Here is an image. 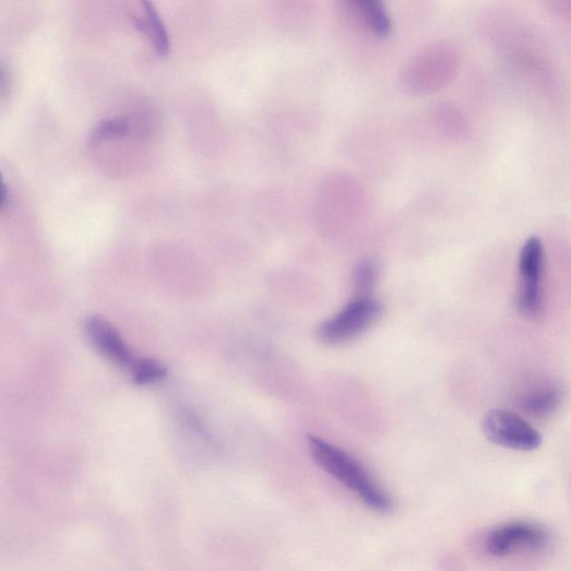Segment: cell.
<instances>
[{"label": "cell", "instance_id": "obj_1", "mask_svg": "<svg viewBox=\"0 0 571 571\" xmlns=\"http://www.w3.org/2000/svg\"><path fill=\"white\" fill-rule=\"evenodd\" d=\"M311 456L329 475L354 492L369 508L381 513L393 509V500L357 460L318 437L308 439Z\"/></svg>", "mask_w": 571, "mask_h": 571}, {"label": "cell", "instance_id": "obj_2", "mask_svg": "<svg viewBox=\"0 0 571 571\" xmlns=\"http://www.w3.org/2000/svg\"><path fill=\"white\" fill-rule=\"evenodd\" d=\"M550 544V535L540 525L518 521L495 528L487 537L486 550L496 558L516 554L537 552Z\"/></svg>", "mask_w": 571, "mask_h": 571}, {"label": "cell", "instance_id": "obj_3", "mask_svg": "<svg viewBox=\"0 0 571 571\" xmlns=\"http://www.w3.org/2000/svg\"><path fill=\"white\" fill-rule=\"evenodd\" d=\"M486 437L495 444L523 452L537 450L542 435L521 415L505 409H491L483 423Z\"/></svg>", "mask_w": 571, "mask_h": 571}, {"label": "cell", "instance_id": "obj_4", "mask_svg": "<svg viewBox=\"0 0 571 571\" xmlns=\"http://www.w3.org/2000/svg\"><path fill=\"white\" fill-rule=\"evenodd\" d=\"M380 304L366 295L354 299L320 329L326 344H342L366 332L380 317Z\"/></svg>", "mask_w": 571, "mask_h": 571}, {"label": "cell", "instance_id": "obj_5", "mask_svg": "<svg viewBox=\"0 0 571 571\" xmlns=\"http://www.w3.org/2000/svg\"><path fill=\"white\" fill-rule=\"evenodd\" d=\"M544 265V248L542 241L533 237L522 249L519 258V272L522 283L516 295L519 313L527 319H537L543 311L540 279Z\"/></svg>", "mask_w": 571, "mask_h": 571}, {"label": "cell", "instance_id": "obj_6", "mask_svg": "<svg viewBox=\"0 0 571 571\" xmlns=\"http://www.w3.org/2000/svg\"><path fill=\"white\" fill-rule=\"evenodd\" d=\"M85 332L99 353L130 370L136 358L110 323L100 318H90L85 323Z\"/></svg>", "mask_w": 571, "mask_h": 571}, {"label": "cell", "instance_id": "obj_7", "mask_svg": "<svg viewBox=\"0 0 571 571\" xmlns=\"http://www.w3.org/2000/svg\"><path fill=\"white\" fill-rule=\"evenodd\" d=\"M562 402V391L554 384L535 386L524 393L519 400V406L534 418L545 419L559 408Z\"/></svg>", "mask_w": 571, "mask_h": 571}, {"label": "cell", "instance_id": "obj_8", "mask_svg": "<svg viewBox=\"0 0 571 571\" xmlns=\"http://www.w3.org/2000/svg\"><path fill=\"white\" fill-rule=\"evenodd\" d=\"M142 16L134 19L136 27L146 35L157 55L167 58L170 53V40L167 28L151 0H141Z\"/></svg>", "mask_w": 571, "mask_h": 571}, {"label": "cell", "instance_id": "obj_9", "mask_svg": "<svg viewBox=\"0 0 571 571\" xmlns=\"http://www.w3.org/2000/svg\"><path fill=\"white\" fill-rule=\"evenodd\" d=\"M350 2L377 36L386 37L390 34L391 22L383 0H350Z\"/></svg>", "mask_w": 571, "mask_h": 571}, {"label": "cell", "instance_id": "obj_10", "mask_svg": "<svg viewBox=\"0 0 571 571\" xmlns=\"http://www.w3.org/2000/svg\"><path fill=\"white\" fill-rule=\"evenodd\" d=\"M131 377L136 384L157 383L167 377V369L160 361L152 358H136L130 368Z\"/></svg>", "mask_w": 571, "mask_h": 571}, {"label": "cell", "instance_id": "obj_11", "mask_svg": "<svg viewBox=\"0 0 571 571\" xmlns=\"http://www.w3.org/2000/svg\"><path fill=\"white\" fill-rule=\"evenodd\" d=\"M131 123L127 118H117L112 120L103 121L93 131L90 144L97 145L104 141L122 138L129 134Z\"/></svg>", "mask_w": 571, "mask_h": 571}, {"label": "cell", "instance_id": "obj_12", "mask_svg": "<svg viewBox=\"0 0 571 571\" xmlns=\"http://www.w3.org/2000/svg\"><path fill=\"white\" fill-rule=\"evenodd\" d=\"M376 279V270L371 264H362L356 273V283L358 288L367 289Z\"/></svg>", "mask_w": 571, "mask_h": 571}]
</instances>
